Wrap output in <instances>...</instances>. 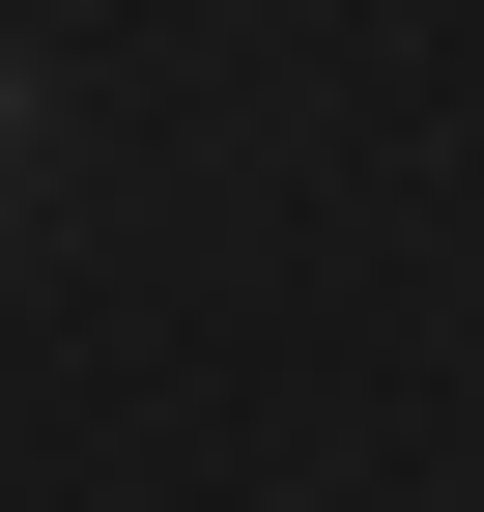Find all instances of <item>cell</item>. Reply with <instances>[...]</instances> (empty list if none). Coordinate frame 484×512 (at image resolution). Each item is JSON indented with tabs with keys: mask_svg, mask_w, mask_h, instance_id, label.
I'll use <instances>...</instances> for the list:
<instances>
[{
	"mask_svg": "<svg viewBox=\"0 0 484 512\" xmlns=\"http://www.w3.org/2000/svg\"><path fill=\"white\" fill-rule=\"evenodd\" d=\"M29 114H57V86H29V57H0V171H29Z\"/></svg>",
	"mask_w": 484,
	"mask_h": 512,
	"instance_id": "6da1fadb",
	"label": "cell"
}]
</instances>
